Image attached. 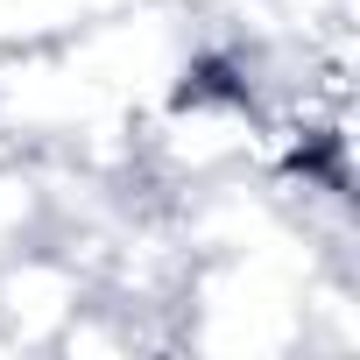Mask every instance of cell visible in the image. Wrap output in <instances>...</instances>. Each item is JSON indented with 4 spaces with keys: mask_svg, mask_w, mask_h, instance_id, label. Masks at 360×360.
I'll return each mask as SVG.
<instances>
[{
    "mask_svg": "<svg viewBox=\"0 0 360 360\" xmlns=\"http://www.w3.org/2000/svg\"><path fill=\"white\" fill-rule=\"evenodd\" d=\"M85 297H92V276L50 233L15 248V255H0V339H8L15 353L22 346H50Z\"/></svg>",
    "mask_w": 360,
    "mask_h": 360,
    "instance_id": "1",
    "label": "cell"
}]
</instances>
